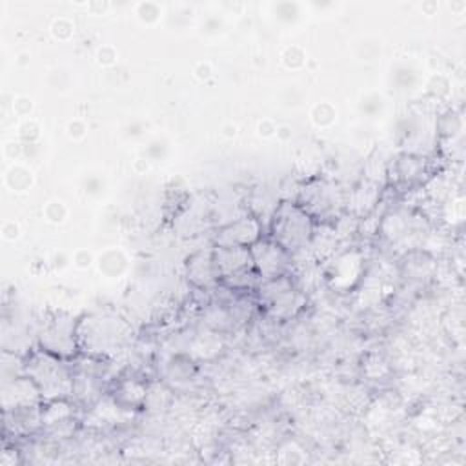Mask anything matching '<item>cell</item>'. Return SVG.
Here are the masks:
<instances>
[{
  "label": "cell",
  "mask_w": 466,
  "mask_h": 466,
  "mask_svg": "<svg viewBox=\"0 0 466 466\" xmlns=\"http://www.w3.org/2000/svg\"><path fill=\"white\" fill-rule=\"evenodd\" d=\"M313 235V217L295 202H280L271 215V235L288 253L304 248Z\"/></svg>",
  "instance_id": "1"
},
{
  "label": "cell",
  "mask_w": 466,
  "mask_h": 466,
  "mask_svg": "<svg viewBox=\"0 0 466 466\" xmlns=\"http://www.w3.org/2000/svg\"><path fill=\"white\" fill-rule=\"evenodd\" d=\"M25 375L36 382L42 397L47 400L64 399V395L73 393V375L47 350L36 351L27 359Z\"/></svg>",
  "instance_id": "2"
},
{
  "label": "cell",
  "mask_w": 466,
  "mask_h": 466,
  "mask_svg": "<svg viewBox=\"0 0 466 466\" xmlns=\"http://www.w3.org/2000/svg\"><path fill=\"white\" fill-rule=\"evenodd\" d=\"M253 266L262 280L277 279L286 275V268L289 262V253L279 246L273 238H258L249 246Z\"/></svg>",
  "instance_id": "3"
},
{
  "label": "cell",
  "mask_w": 466,
  "mask_h": 466,
  "mask_svg": "<svg viewBox=\"0 0 466 466\" xmlns=\"http://www.w3.org/2000/svg\"><path fill=\"white\" fill-rule=\"evenodd\" d=\"M40 399H44L40 388L27 375L13 377L11 382L9 380L4 382V408H5V411L40 406Z\"/></svg>",
  "instance_id": "4"
},
{
  "label": "cell",
  "mask_w": 466,
  "mask_h": 466,
  "mask_svg": "<svg viewBox=\"0 0 466 466\" xmlns=\"http://www.w3.org/2000/svg\"><path fill=\"white\" fill-rule=\"evenodd\" d=\"M213 260L218 271V279L222 280L255 268L248 246H217L213 249Z\"/></svg>",
  "instance_id": "5"
},
{
  "label": "cell",
  "mask_w": 466,
  "mask_h": 466,
  "mask_svg": "<svg viewBox=\"0 0 466 466\" xmlns=\"http://www.w3.org/2000/svg\"><path fill=\"white\" fill-rule=\"evenodd\" d=\"M260 222L255 215L240 217L224 226L217 235V246H251L260 238Z\"/></svg>",
  "instance_id": "6"
},
{
  "label": "cell",
  "mask_w": 466,
  "mask_h": 466,
  "mask_svg": "<svg viewBox=\"0 0 466 466\" xmlns=\"http://www.w3.org/2000/svg\"><path fill=\"white\" fill-rule=\"evenodd\" d=\"M187 277L191 279L193 284L206 288L218 279V271L213 260V251L209 253H195L189 260H187Z\"/></svg>",
  "instance_id": "7"
},
{
  "label": "cell",
  "mask_w": 466,
  "mask_h": 466,
  "mask_svg": "<svg viewBox=\"0 0 466 466\" xmlns=\"http://www.w3.org/2000/svg\"><path fill=\"white\" fill-rule=\"evenodd\" d=\"M422 169H424V162L417 157L406 155V157L399 158V162H397V173H399L400 180H406V182L422 175Z\"/></svg>",
  "instance_id": "8"
},
{
  "label": "cell",
  "mask_w": 466,
  "mask_h": 466,
  "mask_svg": "<svg viewBox=\"0 0 466 466\" xmlns=\"http://www.w3.org/2000/svg\"><path fill=\"white\" fill-rule=\"evenodd\" d=\"M56 333H58L56 329H51L47 337H49V339H56ZM62 342H64V340L60 339V340H58V348H62ZM55 348H56V342H53V344H51V346H47L46 350H47V351H51V353H55Z\"/></svg>",
  "instance_id": "9"
}]
</instances>
